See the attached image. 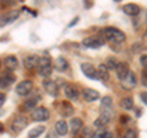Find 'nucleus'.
<instances>
[{"instance_id":"1","label":"nucleus","mask_w":147,"mask_h":138,"mask_svg":"<svg viewBox=\"0 0 147 138\" xmlns=\"http://www.w3.org/2000/svg\"><path fill=\"white\" fill-rule=\"evenodd\" d=\"M103 35L105 40L112 41V42H115V43H121L125 41V35L120 30L115 29V27H105L103 30Z\"/></svg>"},{"instance_id":"2","label":"nucleus","mask_w":147,"mask_h":138,"mask_svg":"<svg viewBox=\"0 0 147 138\" xmlns=\"http://www.w3.org/2000/svg\"><path fill=\"white\" fill-rule=\"evenodd\" d=\"M33 90V83L31 80H22L16 85V93L20 96L28 95Z\"/></svg>"},{"instance_id":"3","label":"nucleus","mask_w":147,"mask_h":138,"mask_svg":"<svg viewBox=\"0 0 147 138\" xmlns=\"http://www.w3.org/2000/svg\"><path fill=\"white\" fill-rule=\"evenodd\" d=\"M26 126H27V118L24 116H16L11 122V131L15 135H17L22 130H25Z\"/></svg>"},{"instance_id":"4","label":"nucleus","mask_w":147,"mask_h":138,"mask_svg":"<svg viewBox=\"0 0 147 138\" xmlns=\"http://www.w3.org/2000/svg\"><path fill=\"white\" fill-rule=\"evenodd\" d=\"M32 117H33L34 121H48L49 117H50V112L48 109L45 107H37L33 113H32Z\"/></svg>"},{"instance_id":"5","label":"nucleus","mask_w":147,"mask_h":138,"mask_svg":"<svg viewBox=\"0 0 147 138\" xmlns=\"http://www.w3.org/2000/svg\"><path fill=\"white\" fill-rule=\"evenodd\" d=\"M18 15H20V11H17V10L4 14V15L0 16V26H5V25L11 24V22H13L17 19Z\"/></svg>"},{"instance_id":"6","label":"nucleus","mask_w":147,"mask_h":138,"mask_svg":"<svg viewBox=\"0 0 147 138\" xmlns=\"http://www.w3.org/2000/svg\"><path fill=\"white\" fill-rule=\"evenodd\" d=\"M43 86H44L45 91H47L49 95H52V96H58V94H59V88H58L57 81L47 79V80L43 81Z\"/></svg>"},{"instance_id":"7","label":"nucleus","mask_w":147,"mask_h":138,"mask_svg":"<svg viewBox=\"0 0 147 138\" xmlns=\"http://www.w3.org/2000/svg\"><path fill=\"white\" fill-rule=\"evenodd\" d=\"M81 70L87 78H90V79H97V70H96V68L92 66L91 63H82Z\"/></svg>"},{"instance_id":"8","label":"nucleus","mask_w":147,"mask_h":138,"mask_svg":"<svg viewBox=\"0 0 147 138\" xmlns=\"http://www.w3.org/2000/svg\"><path fill=\"white\" fill-rule=\"evenodd\" d=\"M121 85L123 88H125L126 90H131L134 86L136 85V75L135 73L130 72L129 74L126 75V78H124V79L121 80Z\"/></svg>"},{"instance_id":"9","label":"nucleus","mask_w":147,"mask_h":138,"mask_svg":"<svg viewBox=\"0 0 147 138\" xmlns=\"http://www.w3.org/2000/svg\"><path fill=\"white\" fill-rule=\"evenodd\" d=\"M64 93L65 96L70 100H77L79 99V90H77L72 84H65L64 85Z\"/></svg>"},{"instance_id":"10","label":"nucleus","mask_w":147,"mask_h":138,"mask_svg":"<svg viewBox=\"0 0 147 138\" xmlns=\"http://www.w3.org/2000/svg\"><path fill=\"white\" fill-rule=\"evenodd\" d=\"M104 41H102L100 38L97 37H87L82 41V44L86 46V47H90V48H98L100 46H103Z\"/></svg>"},{"instance_id":"11","label":"nucleus","mask_w":147,"mask_h":138,"mask_svg":"<svg viewBox=\"0 0 147 138\" xmlns=\"http://www.w3.org/2000/svg\"><path fill=\"white\" fill-rule=\"evenodd\" d=\"M100 109L102 112H107V113H113V100L110 96H104L100 101Z\"/></svg>"},{"instance_id":"12","label":"nucleus","mask_w":147,"mask_h":138,"mask_svg":"<svg viewBox=\"0 0 147 138\" xmlns=\"http://www.w3.org/2000/svg\"><path fill=\"white\" fill-rule=\"evenodd\" d=\"M15 81V75L12 73H5L3 77H0V89L7 88L9 85H11L12 83Z\"/></svg>"},{"instance_id":"13","label":"nucleus","mask_w":147,"mask_h":138,"mask_svg":"<svg viewBox=\"0 0 147 138\" xmlns=\"http://www.w3.org/2000/svg\"><path fill=\"white\" fill-rule=\"evenodd\" d=\"M110 118H112V113L102 112V115H100V116L94 121V126H96V127L103 128V127H105V126H107L108 123H109Z\"/></svg>"},{"instance_id":"14","label":"nucleus","mask_w":147,"mask_h":138,"mask_svg":"<svg viewBox=\"0 0 147 138\" xmlns=\"http://www.w3.org/2000/svg\"><path fill=\"white\" fill-rule=\"evenodd\" d=\"M82 96H84V99L86 101L91 102V101H96V100L99 99V93L97 90H93V89H85L82 91Z\"/></svg>"},{"instance_id":"15","label":"nucleus","mask_w":147,"mask_h":138,"mask_svg":"<svg viewBox=\"0 0 147 138\" xmlns=\"http://www.w3.org/2000/svg\"><path fill=\"white\" fill-rule=\"evenodd\" d=\"M130 72H131V70L129 69V67H127L126 63H119L118 67H117V69H115V73H117L118 78L120 79V81L124 79V78H126V75H127Z\"/></svg>"},{"instance_id":"16","label":"nucleus","mask_w":147,"mask_h":138,"mask_svg":"<svg viewBox=\"0 0 147 138\" xmlns=\"http://www.w3.org/2000/svg\"><path fill=\"white\" fill-rule=\"evenodd\" d=\"M38 62H39V57L36 56V54H30L27 56L24 61V64L27 69H32L34 67H38Z\"/></svg>"},{"instance_id":"17","label":"nucleus","mask_w":147,"mask_h":138,"mask_svg":"<svg viewBox=\"0 0 147 138\" xmlns=\"http://www.w3.org/2000/svg\"><path fill=\"white\" fill-rule=\"evenodd\" d=\"M82 126H84L82 120L79 117H74L70 121V131L72 132V135H77V133L81 131Z\"/></svg>"},{"instance_id":"18","label":"nucleus","mask_w":147,"mask_h":138,"mask_svg":"<svg viewBox=\"0 0 147 138\" xmlns=\"http://www.w3.org/2000/svg\"><path fill=\"white\" fill-rule=\"evenodd\" d=\"M123 11L125 12L126 15L136 16L140 14V6L136 5V4H126V5L123 6Z\"/></svg>"},{"instance_id":"19","label":"nucleus","mask_w":147,"mask_h":138,"mask_svg":"<svg viewBox=\"0 0 147 138\" xmlns=\"http://www.w3.org/2000/svg\"><path fill=\"white\" fill-rule=\"evenodd\" d=\"M69 131V127H67V123L64 121V120H60L55 123V133L58 136H65Z\"/></svg>"},{"instance_id":"20","label":"nucleus","mask_w":147,"mask_h":138,"mask_svg":"<svg viewBox=\"0 0 147 138\" xmlns=\"http://www.w3.org/2000/svg\"><path fill=\"white\" fill-rule=\"evenodd\" d=\"M97 79L103 80V81L109 80V72L105 64H99L98 70H97Z\"/></svg>"},{"instance_id":"21","label":"nucleus","mask_w":147,"mask_h":138,"mask_svg":"<svg viewBox=\"0 0 147 138\" xmlns=\"http://www.w3.org/2000/svg\"><path fill=\"white\" fill-rule=\"evenodd\" d=\"M17 58L15 56H7L5 58V61H4V66H5L9 70H13V69L17 68Z\"/></svg>"},{"instance_id":"22","label":"nucleus","mask_w":147,"mask_h":138,"mask_svg":"<svg viewBox=\"0 0 147 138\" xmlns=\"http://www.w3.org/2000/svg\"><path fill=\"white\" fill-rule=\"evenodd\" d=\"M69 67V63L65 58H63V57H58L57 58V61H55V64H54V68L57 69V70L59 72H65L66 69Z\"/></svg>"},{"instance_id":"23","label":"nucleus","mask_w":147,"mask_h":138,"mask_svg":"<svg viewBox=\"0 0 147 138\" xmlns=\"http://www.w3.org/2000/svg\"><path fill=\"white\" fill-rule=\"evenodd\" d=\"M60 113L64 115V116H71V115L74 113V107L69 102H61L60 105Z\"/></svg>"},{"instance_id":"24","label":"nucleus","mask_w":147,"mask_h":138,"mask_svg":"<svg viewBox=\"0 0 147 138\" xmlns=\"http://www.w3.org/2000/svg\"><path fill=\"white\" fill-rule=\"evenodd\" d=\"M44 131H45V127L44 126H37L34 128H32V130H30L28 138H38Z\"/></svg>"},{"instance_id":"25","label":"nucleus","mask_w":147,"mask_h":138,"mask_svg":"<svg viewBox=\"0 0 147 138\" xmlns=\"http://www.w3.org/2000/svg\"><path fill=\"white\" fill-rule=\"evenodd\" d=\"M37 102H38V100H37V98H31V99H28V100H26V101H25L24 107L26 109V111H31V110H36Z\"/></svg>"},{"instance_id":"26","label":"nucleus","mask_w":147,"mask_h":138,"mask_svg":"<svg viewBox=\"0 0 147 138\" xmlns=\"http://www.w3.org/2000/svg\"><path fill=\"white\" fill-rule=\"evenodd\" d=\"M91 138H114L113 133L112 132H108V131H104V130H99L94 133Z\"/></svg>"},{"instance_id":"27","label":"nucleus","mask_w":147,"mask_h":138,"mask_svg":"<svg viewBox=\"0 0 147 138\" xmlns=\"http://www.w3.org/2000/svg\"><path fill=\"white\" fill-rule=\"evenodd\" d=\"M118 64H119V62H118L117 58L109 57V58L107 59V64H105V66H107V68L110 69V70H115L117 67H118Z\"/></svg>"},{"instance_id":"28","label":"nucleus","mask_w":147,"mask_h":138,"mask_svg":"<svg viewBox=\"0 0 147 138\" xmlns=\"http://www.w3.org/2000/svg\"><path fill=\"white\" fill-rule=\"evenodd\" d=\"M38 73L39 75H42L43 78H48L50 74L53 73V67H44V68H38Z\"/></svg>"},{"instance_id":"29","label":"nucleus","mask_w":147,"mask_h":138,"mask_svg":"<svg viewBox=\"0 0 147 138\" xmlns=\"http://www.w3.org/2000/svg\"><path fill=\"white\" fill-rule=\"evenodd\" d=\"M121 106L125 109V110H131L132 106H134V101H132L131 98H124L121 100V102H120Z\"/></svg>"},{"instance_id":"30","label":"nucleus","mask_w":147,"mask_h":138,"mask_svg":"<svg viewBox=\"0 0 147 138\" xmlns=\"http://www.w3.org/2000/svg\"><path fill=\"white\" fill-rule=\"evenodd\" d=\"M52 66V61L49 57H40L38 62V68H44V67H50Z\"/></svg>"},{"instance_id":"31","label":"nucleus","mask_w":147,"mask_h":138,"mask_svg":"<svg viewBox=\"0 0 147 138\" xmlns=\"http://www.w3.org/2000/svg\"><path fill=\"white\" fill-rule=\"evenodd\" d=\"M123 138H137V136H136V132H135V131L129 130V131L125 133V135H124Z\"/></svg>"},{"instance_id":"32","label":"nucleus","mask_w":147,"mask_h":138,"mask_svg":"<svg viewBox=\"0 0 147 138\" xmlns=\"http://www.w3.org/2000/svg\"><path fill=\"white\" fill-rule=\"evenodd\" d=\"M140 62H141V66L147 69V56H142L141 59H140Z\"/></svg>"},{"instance_id":"33","label":"nucleus","mask_w":147,"mask_h":138,"mask_svg":"<svg viewBox=\"0 0 147 138\" xmlns=\"http://www.w3.org/2000/svg\"><path fill=\"white\" fill-rule=\"evenodd\" d=\"M5 100H6V96H5V94L4 93H0V106L5 102Z\"/></svg>"},{"instance_id":"34","label":"nucleus","mask_w":147,"mask_h":138,"mask_svg":"<svg viewBox=\"0 0 147 138\" xmlns=\"http://www.w3.org/2000/svg\"><path fill=\"white\" fill-rule=\"evenodd\" d=\"M142 83L147 86V70H145L144 74H142Z\"/></svg>"},{"instance_id":"35","label":"nucleus","mask_w":147,"mask_h":138,"mask_svg":"<svg viewBox=\"0 0 147 138\" xmlns=\"http://www.w3.org/2000/svg\"><path fill=\"white\" fill-rule=\"evenodd\" d=\"M141 99H142V101L147 105V93H142L141 94Z\"/></svg>"},{"instance_id":"36","label":"nucleus","mask_w":147,"mask_h":138,"mask_svg":"<svg viewBox=\"0 0 147 138\" xmlns=\"http://www.w3.org/2000/svg\"><path fill=\"white\" fill-rule=\"evenodd\" d=\"M45 138H58V137H57V135H54V132H49Z\"/></svg>"},{"instance_id":"37","label":"nucleus","mask_w":147,"mask_h":138,"mask_svg":"<svg viewBox=\"0 0 147 138\" xmlns=\"http://www.w3.org/2000/svg\"><path fill=\"white\" fill-rule=\"evenodd\" d=\"M129 120H130V117H127V116H121V117H120V121H121V122H124V123L127 122Z\"/></svg>"},{"instance_id":"38","label":"nucleus","mask_w":147,"mask_h":138,"mask_svg":"<svg viewBox=\"0 0 147 138\" xmlns=\"http://www.w3.org/2000/svg\"><path fill=\"white\" fill-rule=\"evenodd\" d=\"M77 21H79V17H76V19H75V20H72V22H71V24H70V25H69V26H72V25H75V24H76V22H77Z\"/></svg>"},{"instance_id":"39","label":"nucleus","mask_w":147,"mask_h":138,"mask_svg":"<svg viewBox=\"0 0 147 138\" xmlns=\"http://www.w3.org/2000/svg\"><path fill=\"white\" fill-rule=\"evenodd\" d=\"M3 132H4V125L0 122V133H3Z\"/></svg>"},{"instance_id":"40","label":"nucleus","mask_w":147,"mask_h":138,"mask_svg":"<svg viewBox=\"0 0 147 138\" xmlns=\"http://www.w3.org/2000/svg\"><path fill=\"white\" fill-rule=\"evenodd\" d=\"M0 67H1V62H0Z\"/></svg>"}]
</instances>
